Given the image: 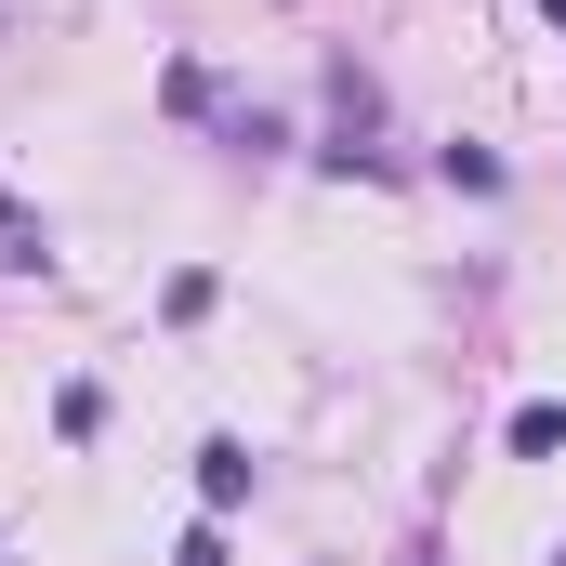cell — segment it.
Segmentation results:
<instances>
[{"instance_id": "obj_1", "label": "cell", "mask_w": 566, "mask_h": 566, "mask_svg": "<svg viewBox=\"0 0 566 566\" xmlns=\"http://www.w3.org/2000/svg\"><path fill=\"white\" fill-rule=\"evenodd\" d=\"M198 501H211V514H238V501H251V448H238V434H211V448H198Z\"/></svg>"}, {"instance_id": "obj_2", "label": "cell", "mask_w": 566, "mask_h": 566, "mask_svg": "<svg viewBox=\"0 0 566 566\" xmlns=\"http://www.w3.org/2000/svg\"><path fill=\"white\" fill-rule=\"evenodd\" d=\"M554 448H566V409H554V396H541V409H514V461H554Z\"/></svg>"}, {"instance_id": "obj_3", "label": "cell", "mask_w": 566, "mask_h": 566, "mask_svg": "<svg viewBox=\"0 0 566 566\" xmlns=\"http://www.w3.org/2000/svg\"><path fill=\"white\" fill-rule=\"evenodd\" d=\"M0 264H53V238H40V224H27L13 198H0Z\"/></svg>"}, {"instance_id": "obj_4", "label": "cell", "mask_w": 566, "mask_h": 566, "mask_svg": "<svg viewBox=\"0 0 566 566\" xmlns=\"http://www.w3.org/2000/svg\"><path fill=\"white\" fill-rule=\"evenodd\" d=\"M554 566H566V554H554Z\"/></svg>"}]
</instances>
